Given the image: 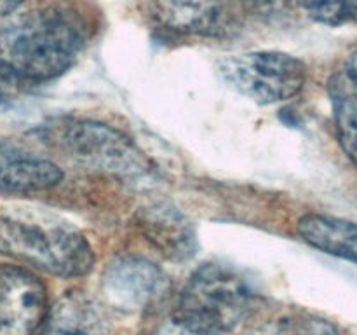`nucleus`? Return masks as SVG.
I'll list each match as a JSON object with an SVG mask.
<instances>
[{
    "label": "nucleus",
    "mask_w": 357,
    "mask_h": 335,
    "mask_svg": "<svg viewBox=\"0 0 357 335\" xmlns=\"http://www.w3.org/2000/svg\"><path fill=\"white\" fill-rule=\"evenodd\" d=\"M344 70L357 79V51H354L351 56H349V59H347V63H345Z\"/></svg>",
    "instance_id": "nucleus-18"
},
{
    "label": "nucleus",
    "mask_w": 357,
    "mask_h": 335,
    "mask_svg": "<svg viewBox=\"0 0 357 335\" xmlns=\"http://www.w3.org/2000/svg\"><path fill=\"white\" fill-rule=\"evenodd\" d=\"M243 2L250 3V6H264V3H268L271 0H243Z\"/></svg>",
    "instance_id": "nucleus-19"
},
{
    "label": "nucleus",
    "mask_w": 357,
    "mask_h": 335,
    "mask_svg": "<svg viewBox=\"0 0 357 335\" xmlns=\"http://www.w3.org/2000/svg\"><path fill=\"white\" fill-rule=\"evenodd\" d=\"M220 75L232 89L258 105L291 100L305 86L303 61L286 52L255 51L220 61Z\"/></svg>",
    "instance_id": "nucleus-5"
},
{
    "label": "nucleus",
    "mask_w": 357,
    "mask_h": 335,
    "mask_svg": "<svg viewBox=\"0 0 357 335\" xmlns=\"http://www.w3.org/2000/svg\"><path fill=\"white\" fill-rule=\"evenodd\" d=\"M257 302V288L244 272L204 264L181 288L173 323L188 335H225L253 314Z\"/></svg>",
    "instance_id": "nucleus-3"
},
{
    "label": "nucleus",
    "mask_w": 357,
    "mask_h": 335,
    "mask_svg": "<svg viewBox=\"0 0 357 335\" xmlns=\"http://www.w3.org/2000/svg\"><path fill=\"white\" fill-rule=\"evenodd\" d=\"M0 253L58 278H80L94 265L86 236L63 216L42 209L0 213Z\"/></svg>",
    "instance_id": "nucleus-2"
},
{
    "label": "nucleus",
    "mask_w": 357,
    "mask_h": 335,
    "mask_svg": "<svg viewBox=\"0 0 357 335\" xmlns=\"http://www.w3.org/2000/svg\"><path fill=\"white\" fill-rule=\"evenodd\" d=\"M24 0H0V17L13 14Z\"/></svg>",
    "instance_id": "nucleus-17"
},
{
    "label": "nucleus",
    "mask_w": 357,
    "mask_h": 335,
    "mask_svg": "<svg viewBox=\"0 0 357 335\" xmlns=\"http://www.w3.org/2000/svg\"><path fill=\"white\" fill-rule=\"evenodd\" d=\"M253 335H340L337 327L312 314H291L279 318Z\"/></svg>",
    "instance_id": "nucleus-14"
},
{
    "label": "nucleus",
    "mask_w": 357,
    "mask_h": 335,
    "mask_svg": "<svg viewBox=\"0 0 357 335\" xmlns=\"http://www.w3.org/2000/svg\"><path fill=\"white\" fill-rule=\"evenodd\" d=\"M21 84H17L16 80L10 79L9 75L0 70V112L9 108L10 105L14 103V100L17 98V93H20Z\"/></svg>",
    "instance_id": "nucleus-16"
},
{
    "label": "nucleus",
    "mask_w": 357,
    "mask_h": 335,
    "mask_svg": "<svg viewBox=\"0 0 357 335\" xmlns=\"http://www.w3.org/2000/svg\"><path fill=\"white\" fill-rule=\"evenodd\" d=\"M330 100L333 107L337 138L345 156L357 166V79L345 70L330 79Z\"/></svg>",
    "instance_id": "nucleus-13"
},
{
    "label": "nucleus",
    "mask_w": 357,
    "mask_h": 335,
    "mask_svg": "<svg viewBox=\"0 0 357 335\" xmlns=\"http://www.w3.org/2000/svg\"><path fill=\"white\" fill-rule=\"evenodd\" d=\"M58 164L0 140V194L47 191L61 181Z\"/></svg>",
    "instance_id": "nucleus-9"
},
{
    "label": "nucleus",
    "mask_w": 357,
    "mask_h": 335,
    "mask_svg": "<svg viewBox=\"0 0 357 335\" xmlns=\"http://www.w3.org/2000/svg\"><path fill=\"white\" fill-rule=\"evenodd\" d=\"M354 21H357V0H354Z\"/></svg>",
    "instance_id": "nucleus-20"
},
{
    "label": "nucleus",
    "mask_w": 357,
    "mask_h": 335,
    "mask_svg": "<svg viewBox=\"0 0 357 335\" xmlns=\"http://www.w3.org/2000/svg\"><path fill=\"white\" fill-rule=\"evenodd\" d=\"M103 293L112 306L138 311L149 306L164 286V274L142 257H119L103 272Z\"/></svg>",
    "instance_id": "nucleus-7"
},
{
    "label": "nucleus",
    "mask_w": 357,
    "mask_h": 335,
    "mask_svg": "<svg viewBox=\"0 0 357 335\" xmlns=\"http://www.w3.org/2000/svg\"><path fill=\"white\" fill-rule=\"evenodd\" d=\"M84 42L86 30L73 10H28L0 27V70L17 84L47 82L72 68Z\"/></svg>",
    "instance_id": "nucleus-1"
},
{
    "label": "nucleus",
    "mask_w": 357,
    "mask_h": 335,
    "mask_svg": "<svg viewBox=\"0 0 357 335\" xmlns=\"http://www.w3.org/2000/svg\"><path fill=\"white\" fill-rule=\"evenodd\" d=\"M100 307L84 293H66L52 307L31 335H108Z\"/></svg>",
    "instance_id": "nucleus-10"
},
{
    "label": "nucleus",
    "mask_w": 357,
    "mask_h": 335,
    "mask_svg": "<svg viewBox=\"0 0 357 335\" xmlns=\"http://www.w3.org/2000/svg\"><path fill=\"white\" fill-rule=\"evenodd\" d=\"M40 279L16 265L0 267V335H31L47 314Z\"/></svg>",
    "instance_id": "nucleus-6"
},
{
    "label": "nucleus",
    "mask_w": 357,
    "mask_h": 335,
    "mask_svg": "<svg viewBox=\"0 0 357 335\" xmlns=\"http://www.w3.org/2000/svg\"><path fill=\"white\" fill-rule=\"evenodd\" d=\"M296 3L310 20L328 27L354 20V0H296Z\"/></svg>",
    "instance_id": "nucleus-15"
},
{
    "label": "nucleus",
    "mask_w": 357,
    "mask_h": 335,
    "mask_svg": "<svg viewBox=\"0 0 357 335\" xmlns=\"http://www.w3.org/2000/svg\"><path fill=\"white\" fill-rule=\"evenodd\" d=\"M145 239L167 260L185 262L197 251V234L194 223L174 206L150 204L136 218Z\"/></svg>",
    "instance_id": "nucleus-8"
},
{
    "label": "nucleus",
    "mask_w": 357,
    "mask_h": 335,
    "mask_svg": "<svg viewBox=\"0 0 357 335\" xmlns=\"http://www.w3.org/2000/svg\"><path fill=\"white\" fill-rule=\"evenodd\" d=\"M59 143L73 163L96 173L128 181L152 174L145 152L128 135L103 122H72L63 129Z\"/></svg>",
    "instance_id": "nucleus-4"
},
{
    "label": "nucleus",
    "mask_w": 357,
    "mask_h": 335,
    "mask_svg": "<svg viewBox=\"0 0 357 335\" xmlns=\"http://www.w3.org/2000/svg\"><path fill=\"white\" fill-rule=\"evenodd\" d=\"M298 236L316 250L357 264V223L340 216L309 213L296 223Z\"/></svg>",
    "instance_id": "nucleus-11"
},
{
    "label": "nucleus",
    "mask_w": 357,
    "mask_h": 335,
    "mask_svg": "<svg viewBox=\"0 0 357 335\" xmlns=\"http://www.w3.org/2000/svg\"><path fill=\"white\" fill-rule=\"evenodd\" d=\"M155 20L181 35H211L222 21L220 0H153Z\"/></svg>",
    "instance_id": "nucleus-12"
}]
</instances>
